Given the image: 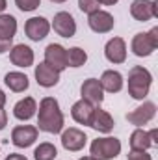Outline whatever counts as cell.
Listing matches in <instances>:
<instances>
[{
	"instance_id": "20",
	"label": "cell",
	"mask_w": 158,
	"mask_h": 160,
	"mask_svg": "<svg viewBox=\"0 0 158 160\" xmlns=\"http://www.w3.org/2000/svg\"><path fill=\"white\" fill-rule=\"evenodd\" d=\"M99 82L106 93H119L123 89V84H125L123 75L119 71H114V69H106L102 73V77L99 78Z\"/></svg>"
},
{
	"instance_id": "6",
	"label": "cell",
	"mask_w": 158,
	"mask_h": 160,
	"mask_svg": "<svg viewBox=\"0 0 158 160\" xmlns=\"http://www.w3.org/2000/svg\"><path fill=\"white\" fill-rule=\"evenodd\" d=\"M130 15L138 22H147L158 17V0H134L130 4Z\"/></svg>"
},
{
	"instance_id": "36",
	"label": "cell",
	"mask_w": 158,
	"mask_h": 160,
	"mask_svg": "<svg viewBox=\"0 0 158 160\" xmlns=\"http://www.w3.org/2000/svg\"><path fill=\"white\" fill-rule=\"evenodd\" d=\"M6 8H7V2H6V0H0V13H4Z\"/></svg>"
},
{
	"instance_id": "34",
	"label": "cell",
	"mask_w": 158,
	"mask_h": 160,
	"mask_svg": "<svg viewBox=\"0 0 158 160\" xmlns=\"http://www.w3.org/2000/svg\"><path fill=\"white\" fill-rule=\"evenodd\" d=\"M6 101H7V97H6V93L0 89V108H4V104H6Z\"/></svg>"
},
{
	"instance_id": "35",
	"label": "cell",
	"mask_w": 158,
	"mask_h": 160,
	"mask_svg": "<svg viewBox=\"0 0 158 160\" xmlns=\"http://www.w3.org/2000/svg\"><path fill=\"white\" fill-rule=\"evenodd\" d=\"M101 2V6H114V4H117L119 0H99Z\"/></svg>"
},
{
	"instance_id": "21",
	"label": "cell",
	"mask_w": 158,
	"mask_h": 160,
	"mask_svg": "<svg viewBox=\"0 0 158 160\" xmlns=\"http://www.w3.org/2000/svg\"><path fill=\"white\" fill-rule=\"evenodd\" d=\"M4 84L15 93H22V91H26L30 88V78L21 71H9L4 77Z\"/></svg>"
},
{
	"instance_id": "23",
	"label": "cell",
	"mask_w": 158,
	"mask_h": 160,
	"mask_svg": "<svg viewBox=\"0 0 158 160\" xmlns=\"http://www.w3.org/2000/svg\"><path fill=\"white\" fill-rule=\"evenodd\" d=\"M17 19L9 13H0V38L13 39L17 34Z\"/></svg>"
},
{
	"instance_id": "12",
	"label": "cell",
	"mask_w": 158,
	"mask_h": 160,
	"mask_svg": "<svg viewBox=\"0 0 158 160\" xmlns=\"http://www.w3.org/2000/svg\"><path fill=\"white\" fill-rule=\"evenodd\" d=\"M80 95L84 101L91 102L93 106H99L102 101H104V89L101 86L99 78H87L82 82L80 86Z\"/></svg>"
},
{
	"instance_id": "19",
	"label": "cell",
	"mask_w": 158,
	"mask_h": 160,
	"mask_svg": "<svg viewBox=\"0 0 158 160\" xmlns=\"http://www.w3.org/2000/svg\"><path fill=\"white\" fill-rule=\"evenodd\" d=\"M93 110H95V106H93L91 102L80 99V101H77V102L71 106V118L77 121L78 125L89 127V119H91V116H93Z\"/></svg>"
},
{
	"instance_id": "16",
	"label": "cell",
	"mask_w": 158,
	"mask_h": 160,
	"mask_svg": "<svg viewBox=\"0 0 158 160\" xmlns=\"http://www.w3.org/2000/svg\"><path fill=\"white\" fill-rule=\"evenodd\" d=\"M89 127H91L93 130L101 132V134H108V132L114 130L116 121H114V118H112L106 110H101V108L95 106L93 116H91V119H89Z\"/></svg>"
},
{
	"instance_id": "4",
	"label": "cell",
	"mask_w": 158,
	"mask_h": 160,
	"mask_svg": "<svg viewBox=\"0 0 158 160\" xmlns=\"http://www.w3.org/2000/svg\"><path fill=\"white\" fill-rule=\"evenodd\" d=\"M156 116V104L153 101H143V104H140L138 108H134L132 112L126 114V121L130 125H134L136 128H141L143 125L151 123Z\"/></svg>"
},
{
	"instance_id": "7",
	"label": "cell",
	"mask_w": 158,
	"mask_h": 160,
	"mask_svg": "<svg viewBox=\"0 0 158 160\" xmlns=\"http://www.w3.org/2000/svg\"><path fill=\"white\" fill-rule=\"evenodd\" d=\"M87 26L95 32V34H108L114 30L116 26V19L110 11L104 9H97L93 13L87 15Z\"/></svg>"
},
{
	"instance_id": "26",
	"label": "cell",
	"mask_w": 158,
	"mask_h": 160,
	"mask_svg": "<svg viewBox=\"0 0 158 160\" xmlns=\"http://www.w3.org/2000/svg\"><path fill=\"white\" fill-rule=\"evenodd\" d=\"M78 8L82 13H93L97 9H101V2L99 0H78Z\"/></svg>"
},
{
	"instance_id": "22",
	"label": "cell",
	"mask_w": 158,
	"mask_h": 160,
	"mask_svg": "<svg viewBox=\"0 0 158 160\" xmlns=\"http://www.w3.org/2000/svg\"><path fill=\"white\" fill-rule=\"evenodd\" d=\"M130 149L132 151H149L153 147V142H151V134L143 128H136L132 134H130Z\"/></svg>"
},
{
	"instance_id": "18",
	"label": "cell",
	"mask_w": 158,
	"mask_h": 160,
	"mask_svg": "<svg viewBox=\"0 0 158 160\" xmlns=\"http://www.w3.org/2000/svg\"><path fill=\"white\" fill-rule=\"evenodd\" d=\"M37 114V102L34 97H24L13 106V116L19 121H30Z\"/></svg>"
},
{
	"instance_id": "31",
	"label": "cell",
	"mask_w": 158,
	"mask_h": 160,
	"mask_svg": "<svg viewBox=\"0 0 158 160\" xmlns=\"http://www.w3.org/2000/svg\"><path fill=\"white\" fill-rule=\"evenodd\" d=\"M7 125V112L4 108H0V130H4Z\"/></svg>"
},
{
	"instance_id": "27",
	"label": "cell",
	"mask_w": 158,
	"mask_h": 160,
	"mask_svg": "<svg viewBox=\"0 0 158 160\" xmlns=\"http://www.w3.org/2000/svg\"><path fill=\"white\" fill-rule=\"evenodd\" d=\"M15 6L21 11H36L41 6V0H15Z\"/></svg>"
},
{
	"instance_id": "14",
	"label": "cell",
	"mask_w": 158,
	"mask_h": 160,
	"mask_svg": "<svg viewBox=\"0 0 158 160\" xmlns=\"http://www.w3.org/2000/svg\"><path fill=\"white\" fill-rule=\"evenodd\" d=\"M34 50L24 45V43H19V45H13L9 48V60L13 65L21 67V69H26V67H32L34 65Z\"/></svg>"
},
{
	"instance_id": "32",
	"label": "cell",
	"mask_w": 158,
	"mask_h": 160,
	"mask_svg": "<svg viewBox=\"0 0 158 160\" xmlns=\"http://www.w3.org/2000/svg\"><path fill=\"white\" fill-rule=\"evenodd\" d=\"M4 160H28L24 155H19V153H9Z\"/></svg>"
},
{
	"instance_id": "1",
	"label": "cell",
	"mask_w": 158,
	"mask_h": 160,
	"mask_svg": "<svg viewBox=\"0 0 158 160\" xmlns=\"http://www.w3.org/2000/svg\"><path fill=\"white\" fill-rule=\"evenodd\" d=\"M63 114L60 110V102L54 97H43L37 108V130L47 134H60L63 130Z\"/></svg>"
},
{
	"instance_id": "11",
	"label": "cell",
	"mask_w": 158,
	"mask_h": 160,
	"mask_svg": "<svg viewBox=\"0 0 158 160\" xmlns=\"http://www.w3.org/2000/svg\"><path fill=\"white\" fill-rule=\"evenodd\" d=\"M50 32V22L47 17H30L24 24V34L32 41H43Z\"/></svg>"
},
{
	"instance_id": "37",
	"label": "cell",
	"mask_w": 158,
	"mask_h": 160,
	"mask_svg": "<svg viewBox=\"0 0 158 160\" xmlns=\"http://www.w3.org/2000/svg\"><path fill=\"white\" fill-rule=\"evenodd\" d=\"M78 160H95V158H93V157L89 155V157H82V158H78Z\"/></svg>"
},
{
	"instance_id": "17",
	"label": "cell",
	"mask_w": 158,
	"mask_h": 160,
	"mask_svg": "<svg viewBox=\"0 0 158 160\" xmlns=\"http://www.w3.org/2000/svg\"><path fill=\"white\" fill-rule=\"evenodd\" d=\"M130 50H132L134 56H138V58H147V56H151V54L156 50V47L151 43L147 32H140V34H136V36L132 38V41H130Z\"/></svg>"
},
{
	"instance_id": "8",
	"label": "cell",
	"mask_w": 158,
	"mask_h": 160,
	"mask_svg": "<svg viewBox=\"0 0 158 160\" xmlns=\"http://www.w3.org/2000/svg\"><path fill=\"white\" fill-rule=\"evenodd\" d=\"M37 136H39L37 127H34V125H19V127H15L11 130V143L15 147H19V149H26V147L36 143Z\"/></svg>"
},
{
	"instance_id": "24",
	"label": "cell",
	"mask_w": 158,
	"mask_h": 160,
	"mask_svg": "<svg viewBox=\"0 0 158 160\" xmlns=\"http://www.w3.org/2000/svg\"><path fill=\"white\" fill-rule=\"evenodd\" d=\"M87 62V52L80 47H71L67 48V67H82Z\"/></svg>"
},
{
	"instance_id": "29",
	"label": "cell",
	"mask_w": 158,
	"mask_h": 160,
	"mask_svg": "<svg viewBox=\"0 0 158 160\" xmlns=\"http://www.w3.org/2000/svg\"><path fill=\"white\" fill-rule=\"evenodd\" d=\"M11 47H13V39H4V38H0V54L9 52Z\"/></svg>"
},
{
	"instance_id": "10",
	"label": "cell",
	"mask_w": 158,
	"mask_h": 160,
	"mask_svg": "<svg viewBox=\"0 0 158 160\" xmlns=\"http://www.w3.org/2000/svg\"><path fill=\"white\" fill-rule=\"evenodd\" d=\"M45 63L56 69L58 73L67 69V48H63L60 43H50L45 48Z\"/></svg>"
},
{
	"instance_id": "3",
	"label": "cell",
	"mask_w": 158,
	"mask_h": 160,
	"mask_svg": "<svg viewBox=\"0 0 158 160\" xmlns=\"http://www.w3.org/2000/svg\"><path fill=\"white\" fill-rule=\"evenodd\" d=\"M89 153L95 160H114L121 155V142L114 136L97 138L91 142Z\"/></svg>"
},
{
	"instance_id": "33",
	"label": "cell",
	"mask_w": 158,
	"mask_h": 160,
	"mask_svg": "<svg viewBox=\"0 0 158 160\" xmlns=\"http://www.w3.org/2000/svg\"><path fill=\"white\" fill-rule=\"evenodd\" d=\"M149 134H151V142H153V145H158V130L156 128H153V130H149Z\"/></svg>"
},
{
	"instance_id": "38",
	"label": "cell",
	"mask_w": 158,
	"mask_h": 160,
	"mask_svg": "<svg viewBox=\"0 0 158 160\" xmlns=\"http://www.w3.org/2000/svg\"><path fill=\"white\" fill-rule=\"evenodd\" d=\"M50 2H54V4H63V2H67V0H50Z\"/></svg>"
},
{
	"instance_id": "15",
	"label": "cell",
	"mask_w": 158,
	"mask_h": 160,
	"mask_svg": "<svg viewBox=\"0 0 158 160\" xmlns=\"http://www.w3.org/2000/svg\"><path fill=\"white\" fill-rule=\"evenodd\" d=\"M60 75L56 69H52L50 65H47L45 62H41L39 65H36V71H34V77H36V82L39 84L41 88H54L58 86L60 82Z\"/></svg>"
},
{
	"instance_id": "28",
	"label": "cell",
	"mask_w": 158,
	"mask_h": 160,
	"mask_svg": "<svg viewBox=\"0 0 158 160\" xmlns=\"http://www.w3.org/2000/svg\"><path fill=\"white\" fill-rule=\"evenodd\" d=\"M128 160H153V157L147 151H130L128 153Z\"/></svg>"
},
{
	"instance_id": "9",
	"label": "cell",
	"mask_w": 158,
	"mask_h": 160,
	"mask_svg": "<svg viewBox=\"0 0 158 160\" xmlns=\"http://www.w3.org/2000/svg\"><path fill=\"white\" fill-rule=\"evenodd\" d=\"M87 143V136L84 130H80L77 127H69L65 130H62V147L65 151H71V153H77L82 151Z\"/></svg>"
},
{
	"instance_id": "25",
	"label": "cell",
	"mask_w": 158,
	"mask_h": 160,
	"mask_svg": "<svg viewBox=\"0 0 158 160\" xmlns=\"http://www.w3.org/2000/svg\"><path fill=\"white\" fill-rule=\"evenodd\" d=\"M56 157H58V149H56V145L50 143V142L39 143V145L36 147V151H34V158L36 160H54Z\"/></svg>"
},
{
	"instance_id": "2",
	"label": "cell",
	"mask_w": 158,
	"mask_h": 160,
	"mask_svg": "<svg viewBox=\"0 0 158 160\" xmlns=\"http://www.w3.org/2000/svg\"><path fill=\"white\" fill-rule=\"evenodd\" d=\"M153 86V75L143 65H134L128 71V95L136 101H143Z\"/></svg>"
},
{
	"instance_id": "30",
	"label": "cell",
	"mask_w": 158,
	"mask_h": 160,
	"mask_svg": "<svg viewBox=\"0 0 158 160\" xmlns=\"http://www.w3.org/2000/svg\"><path fill=\"white\" fill-rule=\"evenodd\" d=\"M147 36H149V39H151V43L155 45L158 48V26H155V28H151L149 32H147Z\"/></svg>"
},
{
	"instance_id": "13",
	"label": "cell",
	"mask_w": 158,
	"mask_h": 160,
	"mask_svg": "<svg viewBox=\"0 0 158 160\" xmlns=\"http://www.w3.org/2000/svg\"><path fill=\"white\" fill-rule=\"evenodd\" d=\"M104 56L110 63L119 65L126 62V43L123 38H112L104 45Z\"/></svg>"
},
{
	"instance_id": "5",
	"label": "cell",
	"mask_w": 158,
	"mask_h": 160,
	"mask_svg": "<svg viewBox=\"0 0 158 160\" xmlns=\"http://www.w3.org/2000/svg\"><path fill=\"white\" fill-rule=\"evenodd\" d=\"M50 28H54V32L60 38L69 39V38H75L77 34V21L69 11H58L50 22Z\"/></svg>"
}]
</instances>
